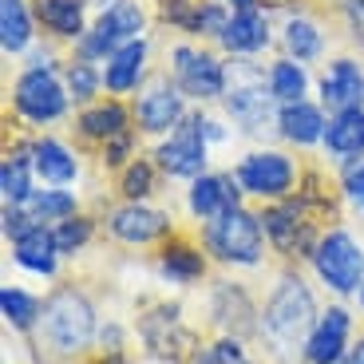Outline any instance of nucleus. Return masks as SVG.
Segmentation results:
<instances>
[{"label":"nucleus","instance_id":"nucleus-15","mask_svg":"<svg viewBox=\"0 0 364 364\" xmlns=\"http://www.w3.org/2000/svg\"><path fill=\"white\" fill-rule=\"evenodd\" d=\"M107 226H111V234H115L119 242H127V246H146V242H155L159 234H166L171 222H166V214H159V210H146L143 202H127V206H119L107 218Z\"/></svg>","mask_w":364,"mask_h":364},{"label":"nucleus","instance_id":"nucleus-29","mask_svg":"<svg viewBox=\"0 0 364 364\" xmlns=\"http://www.w3.org/2000/svg\"><path fill=\"white\" fill-rule=\"evenodd\" d=\"M305 72H301V64H293V60H277V64L269 68V91L277 95L282 103H297L301 95H305Z\"/></svg>","mask_w":364,"mask_h":364},{"label":"nucleus","instance_id":"nucleus-2","mask_svg":"<svg viewBox=\"0 0 364 364\" xmlns=\"http://www.w3.org/2000/svg\"><path fill=\"white\" fill-rule=\"evenodd\" d=\"M40 333L55 353H80V348H87L91 333H95V313L75 289H55L44 301Z\"/></svg>","mask_w":364,"mask_h":364},{"label":"nucleus","instance_id":"nucleus-26","mask_svg":"<svg viewBox=\"0 0 364 364\" xmlns=\"http://www.w3.org/2000/svg\"><path fill=\"white\" fill-rule=\"evenodd\" d=\"M0 44L9 55L32 44V20H28L24 0H0Z\"/></svg>","mask_w":364,"mask_h":364},{"label":"nucleus","instance_id":"nucleus-11","mask_svg":"<svg viewBox=\"0 0 364 364\" xmlns=\"http://www.w3.org/2000/svg\"><path fill=\"white\" fill-rule=\"evenodd\" d=\"M174 75H178L182 91L194 95V100H218L226 91V72L210 52H198V48H174Z\"/></svg>","mask_w":364,"mask_h":364},{"label":"nucleus","instance_id":"nucleus-36","mask_svg":"<svg viewBox=\"0 0 364 364\" xmlns=\"http://www.w3.org/2000/svg\"><path fill=\"white\" fill-rule=\"evenodd\" d=\"M163 20H171L182 32H194L198 28V4H191V0H163Z\"/></svg>","mask_w":364,"mask_h":364},{"label":"nucleus","instance_id":"nucleus-4","mask_svg":"<svg viewBox=\"0 0 364 364\" xmlns=\"http://www.w3.org/2000/svg\"><path fill=\"white\" fill-rule=\"evenodd\" d=\"M313 269L333 293H356L364 285V250L353 234L333 230L313 250Z\"/></svg>","mask_w":364,"mask_h":364},{"label":"nucleus","instance_id":"nucleus-35","mask_svg":"<svg viewBox=\"0 0 364 364\" xmlns=\"http://www.w3.org/2000/svg\"><path fill=\"white\" fill-rule=\"evenodd\" d=\"M68 87H72L75 100H91V95H95V87H100V75L91 72L87 60H75V64L68 68Z\"/></svg>","mask_w":364,"mask_h":364},{"label":"nucleus","instance_id":"nucleus-1","mask_svg":"<svg viewBox=\"0 0 364 364\" xmlns=\"http://www.w3.org/2000/svg\"><path fill=\"white\" fill-rule=\"evenodd\" d=\"M317 325V309H313V293L305 289L301 277H285L277 289H273L269 305L262 313V333L269 341L273 356L293 360V348L305 345Z\"/></svg>","mask_w":364,"mask_h":364},{"label":"nucleus","instance_id":"nucleus-24","mask_svg":"<svg viewBox=\"0 0 364 364\" xmlns=\"http://www.w3.org/2000/svg\"><path fill=\"white\" fill-rule=\"evenodd\" d=\"M36 20L55 36H80L83 0H36Z\"/></svg>","mask_w":364,"mask_h":364},{"label":"nucleus","instance_id":"nucleus-8","mask_svg":"<svg viewBox=\"0 0 364 364\" xmlns=\"http://www.w3.org/2000/svg\"><path fill=\"white\" fill-rule=\"evenodd\" d=\"M293 178H297V171H293V163L282 151H254L237 166L242 191L254 194V198H269V202H282L293 191Z\"/></svg>","mask_w":364,"mask_h":364},{"label":"nucleus","instance_id":"nucleus-39","mask_svg":"<svg viewBox=\"0 0 364 364\" xmlns=\"http://www.w3.org/2000/svg\"><path fill=\"white\" fill-rule=\"evenodd\" d=\"M341 364H364V341H356V345L345 353V360H341Z\"/></svg>","mask_w":364,"mask_h":364},{"label":"nucleus","instance_id":"nucleus-5","mask_svg":"<svg viewBox=\"0 0 364 364\" xmlns=\"http://www.w3.org/2000/svg\"><path fill=\"white\" fill-rule=\"evenodd\" d=\"M143 32V9L131 4V0H119L95 20L91 32L80 36V60H100V55H115L123 44Z\"/></svg>","mask_w":364,"mask_h":364},{"label":"nucleus","instance_id":"nucleus-30","mask_svg":"<svg viewBox=\"0 0 364 364\" xmlns=\"http://www.w3.org/2000/svg\"><path fill=\"white\" fill-rule=\"evenodd\" d=\"M0 191H4L9 206H20V202L32 194V182H28V159L24 155L4 159V166H0Z\"/></svg>","mask_w":364,"mask_h":364},{"label":"nucleus","instance_id":"nucleus-14","mask_svg":"<svg viewBox=\"0 0 364 364\" xmlns=\"http://www.w3.org/2000/svg\"><path fill=\"white\" fill-rule=\"evenodd\" d=\"M345 341H348V313L345 309L321 313V321L313 325L309 341H305V360L309 364H341L348 353Z\"/></svg>","mask_w":364,"mask_h":364},{"label":"nucleus","instance_id":"nucleus-23","mask_svg":"<svg viewBox=\"0 0 364 364\" xmlns=\"http://www.w3.org/2000/svg\"><path fill=\"white\" fill-rule=\"evenodd\" d=\"M159 273L171 277L174 285H191V282H198L202 273H206V262H202V254L194 246H186V242H171V246L159 254Z\"/></svg>","mask_w":364,"mask_h":364},{"label":"nucleus","instance_id":"nucleus-6","mask_svg":"<svg viewBox=\"0 0 364 364\" xmlns=\"http://www.w3.org/2000/svg\"><path fill=\"white\" fill-rule=\"evenodd\" d=\"M159 166L174 178H198L206 171V119L186 115L159 146Z\"/></svg>","mask_w":364,"mask_h":364},{"label":"nucleus","instance_id":"nucleus-27","mask_svg":"<svg viewBox=\"0 0 364 364\" xmlns=\"http://www.w3.org/2000/svg\"><path fill=\"white\" fill-rule=\"evenodd\" d=\"M20 210H24L28 218L36 222H64L75 214V198L68 191H32L24 202H20Z\"/></svg>","mask_w":364,"mask_h":364},{"label":"nucleus","instance_id":"nucleus-38","mask_svg":"<svg viewBox=\"0 0 364 364\" xmlns=\"http://www.w3.org/2000/svg\"><path fill=\"white\" fill-rule=\"evenodd\" d=\"M127 151H131V131H123L119 139H111V143H107V151H103V163H107V166H119L123 159H127Z\"/></svg>","mask_w":364,"mask_h":364},{"label":"nucleus","instance_id":"nucleus-42","mask_svg":"<svg viewBox=\"0 0 364 364\" xmlns=\"http://www.w3.org/2000/svg\"><path fill=\"white\" fill-rule=\"evenodd\" d=\"M360 305H364V289H360Z\"/></svg>","mask_w":364,"mask_h":364},{"label":"nucleus","instance_id":"nucleus-34","mask_svg":"<svg viewBox=\"0 0 364 364\" xmlns=\"http://www.w3.org/2000/svg\"><path fill=\"white\" fill-rule=\"evenodd\" d=\"M194 364H250V360H246V348L226 337V341H214L210 348H202Z\"/></svg>","mask_w":364,"mask_h":364},{"label":"nucleus","instance_id":"nucleus-20","mask_svg":"<svg viewBox=\"0 0 364 364\" xmlns=\"http://www.w3.org/2000/svg\"><path fill=\"white\" fill-rule=\"evenodd\" d=\"M321 143L328 146V155H364V111H337V115L328 119L325 127V139Z\"/></svg>","mask_w":364,"mask_h":364},{"label":"nucleus","instance_id":"nucleus-41","mask_svg":"<svg viewBox=\"0 0 364 364\" xmlns=\"http://www.w3.org/2000/svg\"><path fill=\"white\" fill-rule=\"evenodd\" d=\"M234 4H237V9H246V4H254V0H234Z\"/></svg>","mask_w":364,"mask_h":364},{"label":"nucleus","instance_id":"nucleus-31","mask_svg":"<svg viewBox=\"0 0 364 364\" xmlns=\"http://www.w3.org/2000/svg\"><path fill=\"white\" fill-rule=\"evenodd\" d=\"M285 48H289V55H297V64L301 60H313V55H321V32L313 20H289L285 24Z\"/></svg>","mask_w":364,"mask_h":364},{"label":"nucleus","instance_id":"nucleus-18","mask_svg":"<svg viewBox=\"0 0 364 364\" xmlns=\"http://www.w3.org/2000/svg\"><path fill=\"white\" fill-rule=\"evenodd\" d=\"M277 127H282V135L289 139V143H321L325 139V115H321V107H313V103L297 100V103H285L282 115H277Z\"/></svg>","mask_w":364,"mask_h":364},{"label":"nucleus","instance_id":"nucleus-13","mask_svg":"<svg viewBox=\"0 0 364 364\" xmlns=\"http://www.w3.org/2000/svg\"><path fill=\"white\" fill-rule=\"evenodd\" d=\"M135 115H139V127L151 131V135L171 131L174 123H182V95H178V87L166 83V80H155L143 95H139Z\"/></svg>","mask_w":364,"mask_h":364},{"label":"nucleus","instance_id":"nucleus-33","mask_svg":"<svg viewBox=\"0 0 364 364\" xmlns=\"http://www.w3.org/2000/svg\"><path fill=\"white\" fill-rule=\"evenodd\" d=\"M55 234V246H60V254H75L80 246H87V237H91V222L87 218H64L60 222V230H52Z\"/></svg>","mask_w":364,"mask_h":364},{"label":"nucleus","instance_id":"nucleus-21","mask_svg":"<svg viewBox=\"0 0 364 364\" xmlns=\"http://www.w3.org/2000/svg\"><path fill=\"white\" fill-rule=\"evenodd\" d=\"M143 64H146V44H143V40L123 44L107 60V68H103V83H107V91H131V87H139V80H143Z\"/></svg>","mask_w":364,"mask_h":364},{"label":"nucleus","instance_id":"nucleus-32","mask_svg":"<svg viewBox=\"0 0 364 364\" xmlns=\"http://www.w3.org/2000/svg\"><path fill=\"white\" fill-rule=\"evenodd\" d=\"M119 191L127 194L131 202H143L146 194L155 191V166L143 163V159H139V163H131L127 171H123V186H119Z\"/></svg>","mask_w":364,"mask_h":364},{"label":"nucleus","instance_id":"nucleus-22","mask_svg":"<svg viewBox=\"0 0 364 364\" xmlns=\"http://www.w3.org/2000/svg\"><path fill=\"white\" fill-rule=\"evenodd\" d=\"M32 171L40 174L44 182H55V186H64V182L75 178V155L68 151L64 143H55V139H40L32 146Z\"/></svg>","mask_w":364,"mask_h":364},{"label":"nucleus","instance_id":"nucleus-7","mask_svg":"<svg viewBox=\"0 0 364 364\" xmlns=\"http://www.w3.org/2000/svg\"><path fill=\"white\" fill-rule=\"evenodd\" d=\"M273 91H265V75L254 72L250 64L234 68V83H230L226 95V111L242 123L246 131H262L273 123Z\"/></svg>","mask_w":364,"mask_h":364},{"label":"nucleus","instance_id":"nucleus-16","mask_svg":"<svg viewBox=\"0 0 364 364\" xmlns=\"http://www.w3.org/2000/svg\"><path fill=\"white\" fill-rule=\"evenodd\" d=\"M321 100L333 111H356L364 103V72L353 60H337L321 75Z\"/></svg>","mask_w":364,"mask_h":364},{"label":"nucleus","instance_id":"nucleus-28","mask_svg":"<svg viewBox=\"0 0 364 364\" xmlns=\"http://www.w3.org/2000/svg\"><path fill=\"white\" fill-rule=\"evenodd\" d=\"M0 309H4V321L12 328H32L40 321V301L24 289H12V285L0 289Z\"/></svg>","mask_w":364,"mask_h":364},{"label":"nucleus","instance_id":"nucleus-25","mask_svg":"<svg viewBox=\"0 0 364 364\" xmlns=\"http://www.w3.org/2000/svg\"><path fill=\"white\" fill-rule=\"evenodd\" d=\"M80 131L87 139H103V143H111V139H119L123 131H127V107L123 103H95V107L83 111L80 119Z\"/></svg>","mask_w":364,"mask_h":364},{"label":"nucleus","instance_id":"nucleus-10","mask_svg":"<svg viewBox=\"0 0 364 364\" xmlns=\"http://www.w3.org/2000/svg\"><path fill=\"white\" fill-rule=\"evenodd\" d=\"M16 107L32 123H52V119H60L68 111V95L48 68H32L16 83Z\"/></svg>","mask_w":364,"mask_h":364},{"label":"nucleus","instance_id":"nucleus-17","mask_svg":"<svg viewBox=\"0 0 364 364\" xmlns=\"http://www.w3.org/2000/svg\"><path fill=\"white\" fill-rule=\"evenodd\" d=\"M222 44L237 55L257 52V48L269 44V24H265V16L254 4H246V9H237L234 16H230V24L222 28Z\"/></svg>","mask_w":364,"mask_h":364},{"label":"nucleus","instance_id":"nucleus-3","mask_svg":"<svg viewBox=\"0 0 364 364\" xmlns=\"http://www.w3.org/2000/svg\"><path fill=\"white\" fill-rule=\"evenodd\" d=\"M265 226L257 214H246V210L237 206L230 210V214H222V218L206 222V246L210 254H218L222 262H234V265H257L262 262V242Z\"/></svg>","mask_w":364,"mask_h":364},{"label":"nucleus","instance_id":"nucleus-37","mask_svg":"<svg viewBox=\"0 0 364 364\" xmlns=\"http://www.w3.org/2000/svg\"><path fill=\"white\" fill-rule=\"evenodd\" d=\"M345 194L353 206L364 210V159H353V163L345 166Z\"/></svg>","mask_w":364,"mask_h":364},{"label":"nucleus","instance_id":"nucleus-40","mask_svg":"<svg viewBox=\"0 0 364 364\" xmlns=\"http://www.w3.org/2000/svg\"><path fill=\"white\" fill-rule=\"evenodd\" d=\"M100 364H127V360H123V356H119V353H111V356H103Z\"/></svg>","mask_w":364,"mask_h":364},{"label":"nucleus","instance_id":"nucleus-12","mask_svg":"<svg viewBox=\"0 0 364 364\" xmlns=\"http://www.w3.org/2000/svg\"><path fill=\"white\" fill-rule=\"evenodd\" d=\"M237 198H242V182L234 174H198L191 186V210L202 222H214L237 210Z\"/></svg>","mask_w":364,"mask_h":364},{"label":"nucleus","instance_id":"nucleus-9","mask_svg":"<svg viewBox=\"0 0 364 364\" xmlns=\"http://www.w3.org/2000/svg\"><path fill=\"white\" fill-rule=\"evenodd\" d=\"M262 226L265 234H269L273 250L285 257H313V250H317V242H313V226L305 222V210H301V202H277V206H269L262 214Z\"/></svg>","mask_w":364,"mask_h":364},{"label":"nucleus","instance_id":"nucleus-19","mask_svg":"<svg viewBox=\"0 0 364 364\" xmlns=\"http://www.w3.org/2000/svg\"><path fill=\"white\" fill-rule=\"evenodd\" d=\"M12 250H16V262L24 265V269L44 273V277H52V273H55V254H60V246H55L52 230L32 226L28 234H20L16 242H12Z\"/></svg>","mask_w":364,"mask_h":364}]
</instances>
